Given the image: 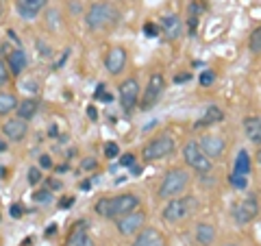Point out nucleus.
<instances>
[{
	"label": "nucleus",
	"instance_id": "obj_3",
	"mask_svg": "<svg viewBox=\"0 0 261 246\" xmlns=\"http://www.w3.org/2000/svg\"><path fill=\"white\" fill-rule=\"evenodd\" d=\"M190 172L183 170V168H172L168 170L166 175H163L161 183L157 187V196L163 201H170V199H178V196H183L187 192V187H190Z\"/></svg>",
	"mask_w": 261,
	"mask_h": 246
},
{
	"label": "nucleus",
	"instance_id": "obj_46",
	"mask_svg": "<svg viewBox=\"0 0 261 246\" xmlns=\"http://www.w3.org/2000/svg\"><path fill=\"white\" fill-rule=\"evenodd\" d=\"M257 161H259V166H261V146H259V153H257Z\"/></svg>",
	"mask_w": 261,
	"mask_h": 246
},
{
	"label": "nucleus",
	"instance_id": "obj_48",
	"mask_svg": "<svg viewBox=\"0 0 261 246\" xmlns=\"http://www.w3.org/2000/svg\"><path fill=\"white\" fill-rule=\"evenodd\" d=\"M0 223H3V216H0Z\"/></svg>",
	"mask_w": 261,
	"mask_h": 246
},
{
	"label": "nucleus",
	"instance_id": "obj_37",
	"mask_svg": "<svg viewBox=\"0 0 261 246\" xmlns=\"http://www.w3.org/2000/svg\"><path fill=\"white\" fill-rule=\"evenodd\" d=\"M81 168L83 170H94V168H98V161L94 157H85L83 161H81Z\"/></svg>",
	"mask_w": 261,
	"mask_h": 246
},
{
	"label": "nucleus",
	"instance_id": "obj_6",
	"mask_svg": "<svg viewBox=\"0 0 261 246\" xmlns=\"http://www.w3.org/2000/svg\"><path fill=\"white\" fill-rule=\"evenodd\" d=\"M163 89H166V77H163L161 72H152L148 77V83H146L142 96H140V109L142 111L152 109L154 105L159 103V98L163 96Z\"/></svg>",
	"mask_w": 261,
	"mask_h": 246
},
{
	"label": "nucleus",
	"instance_id": "obj_17",
	"mask_svg": "<svg viewBox=\"0 0 261 246\" xmlns=\"http://www.w3.org/2000/svg\"><path fill=\"white\" fill-rule=\"evenodd\" d=\"M166 240H163V235L159 229L154 227H144L140 233L133 237V244L130 246H163Z\"/></svg>",
	"mask_w": 261,
	"mask_h": 246
},
{
	"label": "nucleus",
	"instance_id": "obj_1",
	"mask_svg": "<svg viewBox=\"0 0 261 246\" xmlns=\"http://www.w3.org/2000/svg\"><path fill=\"white\" fill-rule=\"evenodd\" d=\"M96 214L107 220H118L120 216L130 214V211L140 209V196L128 192V194H118V196H102L94 205Z\"/></svg>",
	"mask_w": 261,
	"mask_h": 246
},
{
	"label": "nucleus",
	"instance_id": "obj_44",
	"mask_svg": "<svg viewBox=\"0 0 261 246\" xmlns=\"http://www.w3.org/2000/svg\"><path fill=\"white\" fill-rule=\"evenodd\" d=\"M20 246H33V240H31V237H27V240H22Z\"/></svg>",
	"mask_w": 261,
	"mask_h": 246
},
{
	"label": "nucleus",
	"instance_id": "obj_18",
	"mask_svg": "<svg viewBox=\"0 0 261 246\" xmlns=\"http://www.w3.org/2000/svg\"><path fill=\"white\" fill-rule=\"evenodd\" d=\"M7 68H9V75L11 77H20L29 65V57L24 53V48H13V51L7 55Z\"/></svg>",
	"mask_w": 261,
	"mask_h": 246
},
{
	"label": "nucleus",
	"instance_id": "obj_41",
	"mask_svg": "<svg viewBox=\"0 0 261 246\" xmlns=\"http://www.w3.org/2000/svg\"><path fill=\"white\" fill-rule=\"evenodd\" d=\"M190 79H192V75H178V77H174L176 83H185V81H190Z\"/></svg>",
	"mask_w": 261,
	"mask_h": 246
},
{
	"label": "nucleus",
	"instance_id": "obj_29",
	"mask_svg": "<svg viewBox=\"0 0 261 246\" xmlns=\"http://www.w3.org/2000/svg\"><path fill=\"white\" fill-rule=\"evenodd\" d=\"M214 81H216V72H214V70H202L200 75H198V83H200L202 87L214 85Z\"/></svg>",
	"mask_w": 261,
	"mask_h": 246
},
{
	"label": "nucleus",
	"instance_id": "obj_36",
	"mask_svg": "<svg viewBox=\"0 0 261 246\" xmlns=\"http://www.w3.org/2000/svg\"><path fill=\"white\" fill-rule=\"evenodd\" d=\"M9 214H11V218L18 220V218H22V216H24V207H22L20 203H13L11 207H9Z\"/></svg>",
	"mask_w": 261,
	"mask_h": 246
},
{
	"label": "nucleus",
	"instance_id": "obj_10",
	"mask_svg": "<svg viewBox=\"0 0 261 246\" xmlns=\"http://www.w3.org/2000/svg\"><path fill=\"white\" fill-rule=\"evenodd\" d=\"M259 216V201L255 194H248L244 201H240L233 209V218L238 225H248Z\"/></svg>",
	"mask_w": 261,
	"mask_h": 246
},
{
	"label": "nucleus",
	"instance_id": "obj_7",
	"mask_svg": "<svg viewBox=\"0 0 261 246\" xmlns=\"http://www.w3.org/2000/svg\"><path fill=\"white\" fill-rule=\"evenodd\" d=\"M183 159H185V166H190L192 170L198 172V175H207L211 170V166H214L211 159L200 151V146L196 139H190V142L183 146Z\"/></svg>",
	"mask_w": 261,
	"mask_h": 246
},
{
	"label": "nucleus",
	"instance_id": "obj_35",
	"mask_svg": "<svg viewBox=\"0 0 261 246\" xmlns=\"http://www.w3.org/2000/svg\"><path fill=\"white\" fill-rule=\"evenodd\" d=\"M94 98H96V101H102V103H109V101H113V96L105 92V85H98V89H96Z\"/></svg>",
	"mask_w": 261,
	"mask_h": 246
},
{
	"label": "nucleus",
	"instance_id": "obj_2",
	"mask_svg": "<svg viewBox=\"0 0 261 246\" xmlns=\"http://www.w3.org/2000/svg\"><path fill=\"white\" fill-rule=\"evenodd\" d=\"M118 20H120V11L111 3H107V0L89 5V9L85 11V24H87V29L94 33L111 29Z\"/></svg>",
	"mask_w": 261,
	"mask_h": 246
},
{
	"label": "nucleus",
	"instance_id": "obj_5",
	"mask_svg": "<svg viewBox=\"0 0 261 246\" xmlns=\"http://www.w3.org/2000/svg\"><path fill=\"white\" fill-rule=\"evenodd\" d=\"M176 149V142H174V137L172 135H157V137H152L148 144L144 146V151H142V157L144 161H159V159H166L170 157V155L174 153Z\"/></svg>",
	"mask_w": 261,
	"mask_h": 246
},
{
	"label": "nucleus",
	"instance_id": "obj_31",
	"mask_svg": "<svg viewBox=\"0 0 261 246\" xmlns=\"http://www.w3.org/2000/svg\"><path fill=\"white\" fill-rule=\"evenodd\" d=\"M144 35H146V37H159V35H161L159 24H157V22H146V24H144Z\"/></svg>",
	"mask_w": 261,
	"mask_h": 246
},
{
	"label": "nucleus",
	"instance_id": "obj_14",
	"mask_svg": "<svg viewBox=\"0 0 261 246\" xmlns=\"http://www.w3.org/2000/svg\"><path fill=\"white\" fill-rule=\"evenodd\" d=\"M105 68H107L109 75L118 77L122 75V70L126 68V51L122 46H116L111 48V51L105 55Z\"/></svg>",
	"mask_w": 261,
	"mask_h": 246
},
{
	"label": "nucleus",
	"instance_id": "obj_38",
	"mask_svg": "<svg viewBox=\"0 0 261 246\" xmlns=\"http://www.w3.org/2000/svg\"><path fill=\"white\" fill-rule=\"evenodd\" d=\"M39 168H42V170H50L53 168L50 155H42V157H39Z\"/></svg>",
	"mask_w": 261,
	"mask_h": 246
},
{
	"label": "nucleus",
	"instance_id": "obj_24",
	"mask_svg": "<svg viewBox=\"0 0 261 246\" xmlns=\"http://www.w3.org/2000/svg\"><path fill=\"white\" fill-rule=\"evenodd\" d=\"M252 170V157L246 149H242L238 153V159H235V166H233V172L235 175H242V177H248Z\"/></svg>",
	"mask_w": 261,
	"mask_h": 246
},
{
	"label": "nucleus",
	"instance_id": "obj_26",
	"mask_svg": "<svg viewBox=\"0 0 261 246\" xmlns=\"http://www.w3.org/2000/svg\"><path fill=\"white\" fill-rule=\"evenodd\" d=\"M228 183H231L235 190H246V187H248V177H242V175H235V172H231Z\"/></svg>",
	"mask_w": 261,
	"mask_h": 246
},
{
	"label": "nucleus",
	"instance_id": "obj_20",
	"mask_svg": "<svg viewBox=\"0 0 261 246\" xmlns=\"http://www.w3.org/2000/svg\"><path fill=\"white\" fill-rule=\"evenodd\" d=\"M242 127H244V133H246L248 142L261 146V116H246Z\"/></svg>",
	"mask_w": 261,
	"mask_h": 246
},
{
	"label": "nucleus",
	"instance_id": "obj_42",
	"mask_svg": "<svg viewBox=\"0 0 261 246\" xmlns=\"http://www.w3.org/2000/svg\"><path fill=\"white\" fill-rule=\"evenodd\" d=\"M7 149H9V144H7V142H5V139H3V137H0V153H5Z\"/></svg>",
	"mask_w": 261,
	"mask_h": 246
},
{
	"label": "nucleus",
	"instance_id": "obj_9",
	"mask_svg": "<svg viewBox=\"0 0 261 246\" xmlns=\"http://www.w3.org/2000/svg\"><path fill=\"white\" fill-rule=\"evenodd\" d=\"M146 227V214L140 209L130 211V214H124L116 220V229L122 237H130V235H137Z\"/></svg>",
	"mask_w": 261,
	"mask_h": 246
},
{
	"label": "nucleus",
	"instance_id": "obj_43",
	"mask_svg": "<svg viewBox=\"0 0 261 246\" xmlns=\"http://www.w3.org/2000/svg\"><path fill=\"white\" fill-rule=\"evenodd\" d=\"M72 201H74V199H65V201H63V203H59V205H61V207H70Z\"/></svg>",
	"mask_w": 261,
	"mask_h": 246
},
{
	"label": "nucleus",
	"instance_id": "obj_12",
	"mask_svg": "<svg viewBox=\"0 0 261 246\" xmlns=\"http://www.w3.org/2000/svg\"><path fill=\"white\" fill-rule=\"evenodd\" d=\"M200 146V151L207 155V157L214 161V159H220L226 151V142L220 135H200V139H196Z\"/></svg>",
	"mask_w": 261,
	"mask_h": 246
},
{
	"label": "nucleus",
	"instance_id": "obj_45",
	"mask_svg": "<svg viewBox=\"0 0 261 246\" xmlns=\"http://www.w3.org/2000/svg\"><path fill=\"white\" fill-rule=\"evenodd\" d=\"M55 231H57V225H50V227H48V235H55Z\"/></svg>",
	"mask_w": 261,
	"mask_h": 246
},
{
	"label": "nucleus",
	"instance_id": "obj_15",
	"mask_svg": "<svg viewBox=\"0 0 261 246\" xmlns=\"http://www.w3.org/2000/svg\"><path fill=\"white\" fill-rule=\"evenodd\" d=\"M63 246H94V240L87 231L85 220H81V223H76L74 227H72V231L68 233V237H65Z\"/></svg>",
	"mask_w": 261,
	"mask_h": 246
},
{
	"label": "nucleus",
	"instance_id": "obj_32",
	"mask_svg": "<svg viewBox=\"0 0 261 246\" xmlns=\"http://www.w3.org/2000/svg\"><path fill=\"white\" fill-rule=\"evenodd\" d=\"M118 155H120V146L116 142H107V144H105V157H107V159H116Z\"/></svg>",
	"mask_w": 261,
	"mask_h": 246
},
{
	"label": "nucleus",
	"instance_id": "obj_19",
	"mask_svg": "<svg viewBox=\"0 0 261 246\" xmlns=\"http://www.w3.org/2000/svg\"><path fill=\"white\" fill-rule=\"evenodd\" d=\"M224 120V111L218 107V105H207L205 107V113H202V118H198L194 122V129H207V127H214V125H220V122Z\"/></svg>",
	"mask_w": 261,
	"mask_h": 246
},
{
	"label": "nucleus",
	"instance_id": "obj_27",
	"mask_svg": "<svg viewBox=\"0 0 261 246\" xmlns=\"http://www.w3.org/2000/svg\"><path fill=\"white\" fill-rule=\"evenodd\" d=\"M198 13H200L198 3H192V5H190V33H192V35L196 33V24H198Z\"/></svg>",
	"mask_w": 261,
	"mask_h": 246
},
{
	"label": "nucleus",
	"instance_id": "obj_21",
	"mask_svg": "<svg viewBox=\"0 0 261 246\" xmlns=\"http://www.w3.org/2000/svg\"><path fill=\"white\" fill-rule=\"evenodd\" d=\"M194 237H196V242H198L200 246H211V244H214V240H216V229H214V225H209V223L196 225Z\"/></svg>",
	"mask_w": 261,
	"mask_h": 246
},
{
	"label": "nucleus",
	"instance_id": "obj_23",
	"mask_svg": "<svg viewBox=\"0 0 261 246\" xmlns=\"http://www.w3.org/2000/svg\"><path fill=\"white\" fill-rule=\"evenodd\" d=\"M37 111H39V101H37V98H27V101H20L18 109H15L18 118L24 120V122H29Z\"/></svg>",
	"mask_w": 261,
	"mask_h": 246
},
{
	"label": "nucleus",
	"instance_id": "obj_34",
	"mask_svg": "<svg viewBox=\"0 0 261 246\" xmlns=\"http://www.w3.org/2000/svg\"><path fill=\"white\" fill-rule=\"evenodd\" d=\"M135 161H137V157L133 153H124L120 157V166H124V168H133L135 166Z\"/></svg>",
	"mask_w": 261,
	"mask_h": 246
},
{
	"label": "nucleus",
	"instance_id": "obj_13",
	"mask_svg": "<svg viewBox=\"0 0 261 246\" xmlns=\"http://www.w3.org/2000/svg\"><path fill=\"white\" fill-rule=\"evenodd\" d=\"M0 131H3V135L9 142H22L29 133V122H24L20 118H7L3 122V127H0Z\"/></svg>",
	"mask_w": 261,
	"mask_h": 246
},
{
	"label": "nucleus",
	"instance_id": "obj_40",
	"mask_svg": "<svg viewBox=\"0 0 261 246\" xmlns=\"http://www.w3.org/2000/svg\"><path fill=\"white\" fill-rule=\"evenodd\" d=\"M61 187H63V183L57 181V179H50V181H48V190H61Z\"/></svg>",
	"mask_w": 261,
	"mask_h": 246
},
{
	"label": "nucleus",
	"instance_id": "obj_25",
	"mask_svg": "<svg viewBox=\"0 0 261 246\" xmlns=\"http://www.w3.org/2000/svg\"><path fill=\"white\" fill-rule=\"evenodd\" d=\"M248 51L252 55H261V24L250 33V37H248Z\"/></svg>",
	"mask_w": 261,
	"mask_h": 246
},
{
	"label": "nucleus",
	"instance_id": "obj_30",
	"mask_svg": "<svg viewBox=\"0 0 261 246\" xmlns=\"http://www.w3.org/2000/svg\"><path fill=\"white\" fill-rule=\"evenodd\" d=\"M33 201H35V203H50L53 201V192L48 190V187H44V190H37L35 194H33Z\"/></svg>",
	"mask_w": 261,
	"mask_h": 246
},
{
	"label": "nucleus",
	"instance_id": "obj_47",
	"mask_svg": "<svg viewBox=\"0 0 261 246\" xmlns=\"http://www.w3.org/2000/svg\"><path fill=\"white\" fill-rule=\"evenodd\" d=\"M224 246H238V244H224Z\"/></svg>",
	"mask_w": 261,
	"mask_h": 246
},
{
	"label": "nucleus",
	"instance_id": "obj_16",
	"mask_svg": "<svg viewBox=\"0 0 261 246\" xmlns=\"http://www.w3.org/2000/svg\"><path fill=\"white\" fill-rule=\"evenodd\" d=\"M48 0H15V11L22 20H35L46 9Z\"/></svg>",
	"mask_w": 261,
	"mask_h": 246
},
{
	"label": "nucleus",
	"instance_id": "obj_39",
	"mask_svg": "<svg viewBox=\"0 0 261 246\" xmlns=\"http://www.w3.org/2000/svg\"><path fill=\"white\" fill-rule=\"evenodd\" d=\"M87 118L89 120H98V109L94 107V105H89L87 107Z\"/></svg>",
	"mask_w": 261,
	"mask_h": 246
},
{
	"label": "nucleus",
	"instance_id": "obj_28",
	"mask_svg": "<svg viewBox=\"0 0 261 246\" xmlns=\"http://www.w3.org/2000/svg\"><path fill=\"white\" fill-rule=\"evenodd\" d=\"M27 177H29L27 179L29 185H37L44 179V172H42V168H39V166H33V168H29V175Z\"/></svg>",
	"mask_w": 261,
	"mask_h": 246
},
{
	"label": "nucleus",
	"instance_id": "obj_22",
	"mask_svg": "<svg viewBox=\"0 0 261 246\" xmlns=\"http://www.w3.org/2000/svg\"><path fill=\"white\" fill-rule=\"evenodd\" d=\"M18 105L20 101L13 92H0V118H9L11 113H15Z\"/></svg>",
	"mask_w": 261,
	"mask_h": 246
},
{
	"label": "nucleus",
	"instance_id": "obj_11",
	"mask_svg": "<svg viewBox=\"0 0 261 246\" xmlns=\"http://www.w3.org/2000/svg\"><path fill=\"white\" fill-rule=\"evenodd\" d=\"M159 31L163 39H168V42H174V39H178L183 35V20L178 18L176 13H168L163 15V18H159Z\"/></svg>",
	"mask_w": 261,
	"mask_h": 246
},
{
	"label": "nucleus",
	"instance_id": "obj_8",
	"mask_svg": "<svg viewBox=\"0 0 261 246\" xmlns=\"http://www.w3.org/2000/svg\"><path fill=\"white\" fill-rule=\"evenodd\" d=\"M118 94H120V107L124 113H130L137 105H140V96H142V89H140V81L135 77H128L120 83L118 87Z\"/></svg>",
	"mask_w": 261,
	"mask_h": 246
},
{
	"label": "nucleus",
	"instance_id": "obj_33",
	"mask_svg": "<svg viewBox=\"0 0 261 246\" xmlns=\"http://www.w3.org/2000/svg\"><path fill=\"white\" fill-rule=\"evenodd\" d=\"M9 68H7V63L0 59V89H3L5 85H7V81H9Z\"/></svg>",
	"mask_w": 261,
	"mask_h": 246
},
{
	"label": "nucleus",
	"instance_id": "obj_4",
	"mask_svg": "<svg viewBox=\"0 0 261 246\" xmlns=\"http://www.w3.org/2000/svg\"><path fill=\"white\" fill-rule=\"evenodd\" d=\"M196 201L192 199V196H178V199H170L166 203V207L161 209V218L166 220V223L170 225H176L181 223V220H185L187 216L192 214Z\"/></svg>",
	"mask_w": 261,
	"mask_h": 246
}]
</instances>
